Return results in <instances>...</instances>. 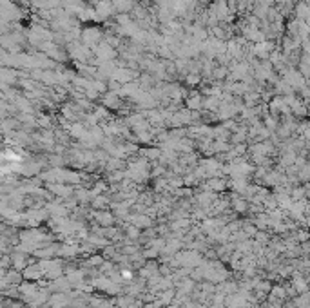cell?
<instances>
[{"instance_id": "obj_1", "label": "cell", "mask_w": 310, "mask_h": 308, "mask_svg": "<svg viewBox=\"0 0 310 308\" xmlns=\"http://www.w3.org/2000/svg\"><path fill=\"white\" fill-rule=\"evenodd\" d=\"M169 308H173V307H169Z\"/></svg>"}]
</instances>
